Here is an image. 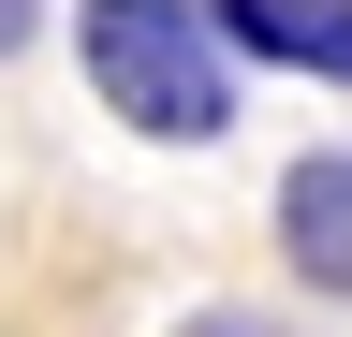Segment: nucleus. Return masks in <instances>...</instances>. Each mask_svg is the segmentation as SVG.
I'll use <instances>...</instances> for the list:
<instances>
[{"label": "nucleus", "instance_id": "nucleus-1", "mask_svg": "<svg viewBox=\"0 0 352 337\" xmlns=\"http://www.w3.org/2000/svg\"><path fill=\"white\" fill-rule=\"evenodd\" d=\"M74 73L147 147H220L235 132V45H220L206 0H74Z\"/></svg>", "mask_w": 352, "mask_h": 337}, {"label": "nucleus", "instance_id": "nucleus-2", "mask_svg": "<svg viewBox=\"0 0 352 337\" xmlns=\"http://www.w3.org/2000/svg\"><path fill=\"white\" fill-rule=\"evenodd\" d=\"M279 264L323 293V308H352V147H308L279 176Z\"/></svg>", "mask_w": 352, "mask_h": 337}, {"label": "nucleus", "instance_id": "nucleus-3", "mask_svg": "<svg viewBox=\"0 0 352 337\" xmlns=\"http://www.w3.org/2000/svg\"><path fill=\"white\" fill-rule=\"evenodd\" d=\"M206 15H220V45H235V59L352 89V0H206Z\"/></svg>", "mask_w": 352, "mask_h": 337}, {"label": "nucleus", "instance_id": "nucleus-4", "mask_svg": "<svg viewBox=\"0 0 352 337\" xmlns=\"http://www.w3.org/2000/svg\"><path fill=\"white\" fill-rule=\"evenodd\" d=\"M176 337H279V323H264V308H191Z\"/></svg>", "mask_w": 352, "mask_h": 337}, {"label": "nucleus", "instance_id": "nucleus-5", "mask_svg": "<svg viewBox=\"0 0 352 337\" xmlns=\"http://www.w3.org/2000/svg\"><path fill=\"white\" fill-rule=\"evenodd\" d=\"M30 30H44V0H0V59H15V45H30Z\"/></svg>", "mask_w": 352, "mask_h": 337}]
</instances>
